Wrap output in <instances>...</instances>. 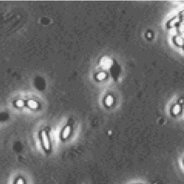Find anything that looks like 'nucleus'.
Instances as JSON below:
<instances>
[{
	"mask_svg": "<svg viewBox=\"0 0 184 184\" xmlns=\"http://www.w3.org/2000/svg\"><path fill=\"white\" fill-rule=\"evenodd\" d=\"M70 132H71V128L70 126L67 125L65 126L64 128V129L62 130V133H61V139L62 140H65V139H67L68 137H69V136L70 135Z\"/></svg>",
	"mask_w": 184,
	"mask_h": 184,
	"instance_id": "obj_2",
	"label": "nucleus"
},
{
	"mask_svg": "<svg viewBox=\"0 0 184 184\" xmlns=\"http://www.w3.org/2000/svg\"><path fill=\"white\" fill-rule=\"evenodd\" d=\"M106 103L108 105H110L112 103V98L111 97H110V96H109V97L107 98L106 99Z\"/></svg>",
	"mask_w": 184,
	"mask_h": 184,
	"instance_id": "obj_7",
	"label": "nucleus"
},
{
	"mask_svg": "<svg viewBox=\"0 0 184 184\" xmlns=\"http://www.w3.org/2000/svg\"><path fill=\"white\" fill-rule=\"evenodd\" d=\"M99 79H102L104 78V77H105V74H103V73H100V74H99Z\"/></svg>",
	"mask_w": 184,
	"mask_h": 184,
	"instance_id": "obj_9",
	"label": "nucleus"
},
{
	"mask_svg": "<svg viewBox=\"0 0 184 184\" xmlns=\"http://www.w3.org/2000/svg\"><path fill=\"white\" fill-rule=\"evenodd\" d=\"M39 140L44 151L47 153H50L52 150V142L50 135V130L44 128L39 132Z\"/></svg>",
	"mask_w": 184,
	"mask_h": 184,
	"instance_id": "obj_1",
	"label": "nucleus"
},
{
	"mask_svg": "<svg viewBox=\"0 0 184 184\" xmlns=\"http://www.w3.org/2000/svg\"><path fill=\"white\" fill-rule=\"evenodd\" d=\"M102 63L103 66H104L105 68H108L110 66L111 62L108 58H105L103 62H102Z\"/></svg>",
	"mask_w": 184,
	"mask_h": 184,
	"instance_id": "obj_5",
	"label": "nucleus"
},
{
	"mask_svg": "<svg viewBox=\"0 0 184 184\" xmlns=\"http://www.w3.org/2000/svg\"><path fill=\"white\" fill-rule=\"evenodd\" d=\"M25 106V101H17L15 102V106L19 107V108H21V107Z\"/></svg>",
	"mask_w": 184,
	"mask_h": 184,
	"instance_id": "obj_6",
	"label": "nucleus"
},
{
	"mask_svg": "<svg viewBox=\"0 0 184 184\" xmlns=\"http://www.w3.org/2000/svg\"><path fill=\"white\" fill-rule=\"evenodd\" d=\"M25 105L31 109H35L38 107V104H37V102L33 101V100H29V101L25 102Z\"/></svg>",
	"mask_w": 184,
	"mask_h": 184,
	"instance_id": "obj_3",
	"label": "nucleus"
},
{
	"mask_svg": "<svg viewBox=\"0 0 184 184\" xmlns=\"http://www.w3.org/2000/svg\"><path fill=\"white\" fill-rule=\"evenodd\" d=\"M174 112L175 114H176V113H177V112L179 111V106H176L175 108H174Z\"/></svg>",
	"mask_w": 184,
	"mask_h": 184,
	"instance_id": "obj_8",
	"label": "nucleus"
},
{
	"mask_svg": "<svg viewBox=\"0 0 184 184\" xmlns=\"http://www.w3.org/2000/svg\"><path fill=\"white\" fill-rule=\"evenodd\" d=\"M13 184H26L25 180L21 177H19L14 180Z\"/></svg>",
	"mask_w": 184,
	"mask_h": 184,
	"instance_id": "obj_4",
	"label": "nucleus"
}]
</instances>
